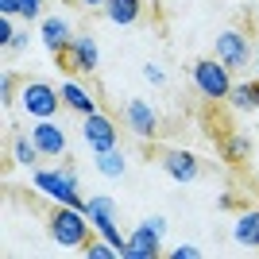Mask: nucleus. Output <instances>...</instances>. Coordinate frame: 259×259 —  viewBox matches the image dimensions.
<instances>
[{"instance_id":"c756f323","label":"nucleus","mask_w":259,"mask_h":259,"mask_svg":"<svg viewBox=\"0 0 259 259\" xmlns=\"http://www.w3.org/2000/svg\"><path fill=\"white\" fill-rule=\"evenodd\" d=\"M147 225H151L155 232H162V236H166V217H147Z\"/></svg>"},{"instance_id":"2f4dec72","label":"nucleus","mask_w":259,"mask_h":259,"mask_svg":"<svg viewBox=\"0 0 259 259\" xmlns=\"http://www.w3.org/2000/svg\"><path fill=\"white\" fill-rule=\"evenodd\" d=\"M255 108H259V77H255Z\"/></svg>"},{"instance_id":"412c9836","label":"nucleus","mask_w":259,"mask_h":259,"mask_svg":"<svg viewBox=\"0 0 259 259\" xmlns=\"http://www.w3.org/2000/svg\"><path fill=\"white\" fill-rule=\"evenodd\" d=\"M225 155H228V159H236V162H244L251 155V140H248V136H240V132H236V136H228V140H225Z\"/></svg>"},{"instance_id":"a878e982","label":"nucleus","mask_w":259,"mask_h":259,"mask_svg":"<svg viewBox=\"0 0 259 259\" xmlns=\"http://www.w3.org/2000/svg\"><path fill=\"white\" fill-rule=\"evenodd\" d=\"M27 47H31V39H27V31H16V39H12V43H8V54H23V51H27Z\"/></svg>"},{"instance_id":"f8f14e48","label":"nucleus","mask_w":259,"mask_h":259,"mask_svg":"<svg viewBox=\"0 0 259 259\" xmlns=\"http://www.w3.org/2000/svg\"><path fill=\"white\" fill-rule=\"evenodd\" d=\"M31 140L39 143V151L47 155V159H58V155H66V132L51 120H35V128H31Z\"/></svg>"},{"instance_id":"2eb2a0df","label":"nucleus","mask_w":259,"mask_h":259,"mask_svg":"<svg viewBox=\"0 0 259 259\" xmlns=\"http://www.w3.org/2000/svg\"><path fill=\"white\" fill-rule=\"evenodd\" d=\"M58 93H62V105L74 108V112H81V116H89V112H97V105H93V97H89V89L81 85V81H62L58 85Z\"/></svg>"},{"instance_id":"dca6fc26","label":"nucleus","mask_w":259,"mask_h":259,"mask_svg":"<svg viewBox=\"0 0 259 259\" xmlns=\"http://www.w3.org/2000/svg\"><path fill=\"white\" fill-rule=\"evenodd\" d=\"M105 16L116 23V27H132V23L143 16V0H108Z\"/></svg>"},{"instance_id":"7c9ffc66","label":"nucleus","mask_w":259,"mask_h":259,"mask_svg":"<svg viewBox=\"0 0 259 259\" xmlns=\"http://www.w3.org/2000/svg\"><path fill=\"white\" fill-rule=\"evenodd\" d=\"M251 66H255V77H259V43H255V54H251Z\"/></svg>"},{"instance_id":"5701e85b","label":"nucleus","mask_w":259,"mask_h":259,"mask_svg":"<svg viewBox=\"0 0 259 259\" xmlns=\"http://www.w3.org/2000/svg\"><path fill=\"white\" fill-rule=\"evenodd\" d=\"M20 20H43V0H20Z\"/></svg>"},{"instance_id":"6ab92c4d","label":"nucleus","mask_w":259,"mask_h":259,"mask_svg":"<svg viewBox=\"0 0 259 259\" xmlns=\"http://www.w3.org/2000/svg\"><path fill=\"white\" fill-rule=\"evenodd\" d=\"M228 101H232L236 112H255V81H240V85H232Z\"/></svg>"},{"instance_id":"f257e3e1","label":"nucleus","mask_w":259,"mask_h":259,"mask_svg":"<svg viewBox=\"0 0 259 259\" xmlns=\"http://www.w3.org/2000/svg\"><path fill=\"white\" fill-rule=\"evenodd\" d=\"M47 228H51V240L58 244V248L66 251H81L89 244V236H93V221L85 217V209H74V205H54L51 221H47Z\"/></svg>"},{"instance_id":"6e6552de","label":"nucleus","mask_w":259,"mask_h":259,"mask_svg":"<svg viewBox=\"0 0 259 259\" xmlns=\"http://www.w3.org/2000/svg\"><path fill=\"white\" fill-rule=\"evenodd\" d=\"M162 170L170 174V182H197L201 174V162L194 159V151H182V147H166L162 151Z\"/></svg>"},{"instance_id":"39448f33","label":"nucleus","mask_w":259,"mask_h":259,"mask_svg":"<svg viewBox=\"0 0 259 259\" xmlns=\"http://www.w3.org/2000/svg\"><path fill=\"white\" fill-rule=\"evenodd\" d=\"M20 105L31 120H51L62 108V93L47 81H23L20 85Z\"/></svg>"},{"instance_id":"c85d7f7f","label":"nucleus","mask_w":259,"mask_h":259,"mask_svg":"<svg viewBox=\"0 0 259 259\" xmlns=\"http://www.w3.org/2000/svg\"><path fill=\"white\" fill-rule=\"evenodd\" d=\"M77 8H89V12H105V4L108 0H74Z\"/></svg>"},{"instance_id":"aec40b11","label":"nucleus","mask_w":259,"mask_h":259,"mask_svg":"<svg viewBox=\"0 0 259 259\" xmlns=\"http://www.w3.org/2000/svg\"><path fill=\"white\" fill-rule=\"evenodd\" d=\"M81 255H89V259H120V248L101 236V240H89L85 248H81Z\"/></svg>"},{"instance_id":"cd10ccee","label":"nucleus","mask_w":259,"mask_h":259,"mask_svg":"<svg viewBox=\"0 0 259 259\" xmlns=\"http://www.w3.org/2000/svg\"><path fill=\"white\" fill-rule=\"evenodd\" d=\"M0 16H20V0H0Z\"/></svg>"},{"instance_id":"4468645a","label":"nucleus","mask_w":259,"mask_h":259,"mask_svg":"<svg viewBox=\"0 0 259 259\" xmlns=\"http://www.w3.org/2000/svg\"><path fill=\"white\" fill-rule=\"evenodd\" d=\"M232 240L244 244V248L259 251V209H244L236 217V225H232Z\"/></svg>"},{"instance_id":"7ed1b4c3","label":"nucleus","mask_w":259,"mask_h":259,"mask_svg":"<svg viewBox=\"0 0 259 259\" xmlns=\"http://www.w3.org/2000/svg\"><path fill=\"white\" fill-rule=\"evenodd\" d=\"M194 85L209 101H228V93H232V70L217 54L213 58H197L194 62Z\"/></svg>"},{"instance_id":"393cba45","label":"nucleus","mask_w":259,"mask_h":259,"mask_svg":"<svg viewBox=\"0 0 259 259\" xmlns=\"http://www.w3.org/2000/svg\"><path fill=\"white\" fill-rule=\"evenodd\" d=\"M170 259H201V248H194V244H178V248H170Z\"/></svg>"},{"instance_id":"f03ea898","label":"nucleus","mask_w":259,"mask_h":259,"mask_svg":"<svg viewBox=\"0 0 259 259\" xmlns=\"http://www.w3.org/2000/svg\"><path fill=\"white\" fill-rule=\"evenodd\" d=\"M31 186L39 190V194L62 201V205L85 209V197H81V190H77V170H70V166H62V170H43V166H35L31 170Z\"/></svg>"},{"instance_id":"9b49d317","label":"nucleus","mask_w":259,"mask_h":259,"mask_svg":"<svg viewBox=\"0 0 259 259\" xmlns=\"http://www.w3.org/2000/svg\"><path fill=\"white\" fill-rule=\"evenodd\" d=\"M124 124L128 132H136L140 140H151L155 132H159V116H155V108L147 101H128L124 105Z\"/></svg>"},{"instance_id":"f3484780","label":"nucleus","mask_w":259,"mask_h":259,"mask_svg":"<svg viewBox=\"0 0 259 259\" xmlns=\"http://www.w3.org/2000/svg\"><path fill=\"white\" fill-rule=\"evenodd\" d=\"M93 162H97V170L105 174V178H120V174L128 170V159H124V151H120V147H108V151H93Z\"/></svg>"},{"instance_id":"b1692460","label":"nucleus","mask_w":259,"mask_h":259,"mask_svg":"<svg viewBox=\"0 0 259 259\" xmlns=\"http://www.w3.org/2000/svg\"><path fill=\"white\" fill-rule=\"evenodd\" d=\"M16 16H0V47H4V51H8V43L12 39H16Z\"/></svg>"},{"instance_id":"bb28decb","label":"nucleus","mask_w":259,"mask_h":259,"mask_svg":"<svg viewBox=\"0 0 259 259\" xmlns=\"http://www.w3.org/2000/svg\"><path fill=\"white\" fill-rule=\"evenodd\" d=\"M143 74H147V81H151V85H162V81H166V74H162V70H159L155 62H147V66H143Z\"/></svg>"},{"instance_id":"423d86ee","label":"nucleus","mask_w":259,"mask_h":259,"mask_svg":"<svg viewBox=\"0 0 259 259\" xmlns=\"http://www.w3.org/2000/svg\"><path fill=\"white\" fill-rule=\"evenodd\" d=\"M159 255H162V232H155L147 221H140L128 244L120 248V259H159Z\"/></svg>"},{"instance_id":"a211bd4d","label":"nucleus","mask_w":259,"mask_h":259,"mask_svg":"<svg viewBox=\"0 0 259 259\" xmlns=\"http://www.w3.org/2000/svg\"><path fill=\"white\" fill-rule=\"evenodd\" d=\"M12 155H16V162L20 166H39V159H43V151H39V143L31 140V132L27 136H16V143H12Z\"/></svg>"},{"instance_id":"20e7f679","label":"nucleus","mask_w":259,"mask_h":259,"mask_svg":"<svg viewBox=\"0 0 259 259\" xmlns=\"http://www.w3.org/2000/svg\"><path fill=\"white\" fill-rule=\"evenodd\" d=\"M213 54L236 74V70H248V66H251L255 47H251V39L240 31V27H225V31L217 35V43H213Z\"/></svg>"},{"instance_id":"ddd939ff","label":"nucleus","mask_w":259,"mask_h":259,"mask_svg":"<svg viewBox=\"0 0 259 259\" xmlns=\"http://www.w3.org/2000/svg\"><path fill=\"white\" fill-rule=\"evenodd\" d=\"M85 217L93 221V228H97V232H105V228L116 225V201H112V197H105V194L85 197Z\"/></svg>"},{"instance_id":"9d476101","label":"nucleus","mask_w":259,"mask_h":259,"mask_svg":"<svg viewBox=\"0 0 259 259\" xmlns=\"http://www.w3.org/2000/svg\"><path fill=\"white\" fill-rule=\"evenodd\" d=\"M39 39H43V47L51 54H66L77 35H74V27H70L62 16H47V20L39 23Z\"/></svg>"},{"instance_id":"0eeeda50","label":"nucleus","mask_w":259,"mask_h":259,"mask_svg":"<svg viewBox=\"0 0 259 259\" xmlns=\"http://www.w3.org/2000/svg\"><path fill=\"white\" fill-rule=\"evenodd\" d=\"M81 140L89 143V151H108V147H120L116 124L105 116V112H89L81 120Z\"/></svg>"},{"instance_id":"1a4fd4ad","label":"nucleus","mask_w":259,"mask_h":259,"mask_svg":"<svg viewBox=\"0 0 259 259\" xmlns=\"http://www.w3.org/2000/svg\"><path fill=\"white\" fill-rule=\"evenodd\" d=\"M66 66L70 70H77V74H93L101 66V47L93 35H77L74 43H70V51H66Z\"/></svg>"},{"instance_id":"4be33fe9","label":"nucleus","mask_w":259,"mask_h":259,"mask_svg":"<svg viewBox=\"0 0 259 259\" xmlns=\"http://www.w3.org/2000/svg\"><path fill=\"white\" fill-rule=\"evenodd\" d=\"M12 101H16V74H0V105L4 108H12Z\"/></svg>"}]
</instances>
